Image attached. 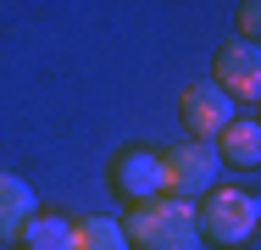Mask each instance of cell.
<instances>
[{
	"mask_svg": "<svg viewBox=\"0 0 261 250\" xmlns=\"http://www.w3.org/2000/svg\"><path fill=\"white\" fill-rule=\"evenodd\" d=\"M233 117H239V111H233V100L222 95L211 78H200V84H189V89H184V122H189V134H195V139H206V145H211V139H222V128H228Z\"/></svg>",
	"mask_w": 261,
	"mask_h": 250,
	"instance_id": "5b68a950",
	"label": "cell"
},
{
	"mask_svg": "<svg viewBox=\"0 0 261 250\" xmlns=\"http://www.w3.org/2000/svg\"><path fill=\"white\" fill-rule=\"evenodd\" d=\"M217 89L228 100H261V45L250 39H228L217 50Z\"/></svg>",
	"mask_w": 261,
	"mask_h": 250,
	"instance_id": "277c9868",
	"label": "cell"
},
{
	"mask_svg": "<svg viewBox=\"0 0 261 250\" xmlns=\"http://www.w3.org/2000/svg\"><path fill=\"white\" fill-rule=\"evenodd\" d=\"M122 234H128V245H139V250H195L200 245V211H195V200L156 195V200H145V206L128 211Z\"/></svg>",
	"mask_w": 261,
	"mask_h": 250,
	"instance_id": "6da1fadb",
	"label": "cell"
},
{
	"mask_svg": "<svg viewBox=\"0 0 261 250\" xmlns=\"http://www.w3.org/2000/svg\"><path fill=\"white\" fill-rule=\"evenodd\" d=\"M72 250H128V234L117 217H84L72 222Z\"/></svg>",
	"mask_w": 261,
	"mask_h": 250,
	"instance_id": "30bf717a",
	"label": "cell"
},
{
	"mask_svg": "<svg viewBox=\"0 0 261 250\" xmlns=\"http://www.w3.org/2000/svg\"><path fill=\"white\" fill-rule=\"evenodd\" d=\"M256 122H261V117H256Z\"/></svg>",
	"mask_w": 261,
	"mask_h": 250,
	"instance_id": "7c38bea8",
	"label": "cell"
},
{
	"mask_svg": "<svg viewBox=\"0 0 261 250\" xmlns=\"http://www.w3.org/2000/svg\"><path fill=\"white\" fill-rule=\"evenodd\" d=\"M111 189L128 200V206H145V200L167 195V184H161V156H150V150H122V156L111 161Z\"/></svg>",
	"mask_w": 261,
	"mask_h": 250,
	"instance_id": "8992f818",
	"label": "cell"
},
{
	"mask_svg": "<svg viewBox=\"0 0 261 250\" xmlns=\"http://www.w3.org/2000/svg\"><path fill=\"white\" fill-rule=\"evenodd\" d=\"M217 172H222V156L206 139H184V145H172L161 156V184H167V195H178V200L211 195L217 189Z\"/></svg>",
	"mask_w": 261,
	"mask_h": 250,
	"instance_id": "3957f363",
	"label": "cell"
},
{
	"mask_svg": "<svg viewBox=\"0 0 261 250\" xmlns=\"http://www.w3.org/2000/svg\"><path fill=\"white\" fill-rule=\"evenodd\" d=\"M239 39L261 45V0H245V6H239Z\"/></svg>",
	"mask_w": 261,
	"mask_h": 250,
	"instance_id": "8fae6325",
	"label": "cell"
},
{
	"mask_svg": "<svg viewBox=\"0 0 261 250\" xmlns=\"http://www.w3.org/2000/svg\"><path fill=\"white\" fill-rule=\"evenodd\" d=\"M39 217V200L28 189V178H17V172H0V245H17L22 239V228Z\"/></svg>",
	"mask_w": 261,
	"mask_h": 250,
	"instance_id": "52a82bcc",
	"label": "cell"
},
{
	"mask_svg": "<svg viewBox=\"0 0 261 250\" xmlns=\"http://www.w3.org/2000/svg\"><path fill=\"white\" fill-rule=\"evenodd\" d=\"M217 156L233 161V167H261V122H256V117H233V122L222 128Z\"/></svg>",
	"mask_w": 261,
	"mask_h": 250,
	"instance_id": "ba28073f",
	"label": "cell"
},
{
	"mask_svg": "<svg viewBox=\"0 0 261 250\" xmlns=\"http://www.w3.org/2000/svg\"><path fill=\"white\" fill-rule=\"evenodd\" d=\"M195 211H200V239H211V245H222V250L250 245L256 228H261V195H250V189H228L222 184Z\"/></svg>",
	"mask_w": 261,
	"mask_h": 250,
	"instance_id": "7a4b0ae2",
	"label": "cell"
},
{
	"mask_svg": "<svg viewBox=\"0 0 261 250\" xmlns=\"http://www.w3.org/2000/svg\"><path fill=\"white\" fill-rule=\"evenodd\" d=\"M22 250H72V222L67 217H56V211H39L28 228H22Z\"/></svg>",
	"mask_w": 261,
	"mask_h": 250,
	"instance_id": "9c48e42d",
	"label": "cell"
}]
</instances>
